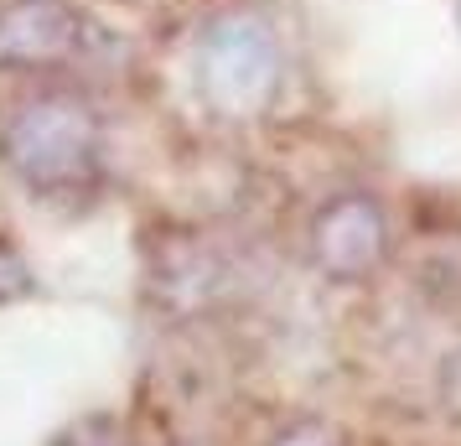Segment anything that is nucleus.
I'll return each instance as SVG.
<instances>
[{"label": "nucleus", "instance_id": "1", "mask_svg": "<svg viewBox=\"0 0 461 446\" xmlns=\"http://www.w3.org/2000/svg\"><path fill=\"white\" fill-rule=\"evenodd\" d=\"M0 161L42 197L78 192L99 177L104 120L78 94H37L0 120Z\"/></svg>", "mask_w": 461, "mask_h": 446}, {"label": "nucleus", "instance_id": "2", "mask_svg": "<svg viewBox=\"0 0 461 446\" xmlns=\"http://www.w3.org/2000/svg\"><path fill=\"white\" fill-rule=\"evenodd\" d=\"M192 84H197V99L223 120L265 114L285 84V52L275 26L254 11H229L208 22L192 52Z\"/></svg>", "mask_w": 461, "mask_h": 446}, {"label": "nucleus", "instance_id": "3", "mask_svg": "<svg viewBox=\"0 0 461 446\" xmlns=\"http://www.w3.org/2000/svg\"><path fill=\"white\" fill-rule=\"evenodd\" d=\"M94 26L73 0H5L0 5V68H68L88 52Z\"/></svg>", "mask_w": 461, "mask_h": 446}, {"label": "nucleus", "instance_id": "4", "mask_svg": "<svg viewBox=\"0 0 461 446\" xmlns=\"http://www.w3.org/2000/svg\"><path fill=\"white\" fill-rule=\"evenodd\" d=\"M312 255L337 280H363L389 255V223L368 192H342L312 223Z\"/></svg>", "mask_w": 461, "mask_h": 446}, {"label": "nucleus", "instance_id": "5", "mask_svg": "<svg viewBox=\"0 0 461 446\" xmlns=\"http://www.w3.org/2000/svg\"><path fill=\"white\" fill-rule=\"evenodd\" d=\"M275 446H337V441H332V431H327V425H291Z\"/></svg>", "mask_w": 461, "mask_h": 446}, {"label": "nucleus", "instance_id": "6", "mask_svg": "<svg viewBox=\"0 0 461 446\" xmlns=\"http://www.w3.org/2000/svg\"><path fill=\"white\" fill-rule=\"evenodd\" d=\"M16 291H26V270H22V259L0 255V301L16 296Z\"/></svg>", "mask_w": 461, "mask_h": 446}, {"label": "nucleus", "instance_id": "7", "mask_svg": "<svg viewBox=\"0 0 461 446\" xmlns=\"http://www.w3.org/2000/svg\"><path fill=\"white\" fill-rule=\"evenodd\" d=\"M125 5H161V0H125Z\"/></svg>", "mask_w": 461, "mask_h": 446}, {"label": "nucleus", "instance_id": "8", "mask_svg": "<svg viewBox=\"0 0 461 446\" xmlns=\"http://www.w3.org/2000/svg\"><path fill=\"white\" fill-rule=\"evenodd\" d=\"M456 22H461V0H456Z\"/></svg>", "mask_w": 461, "mask_h": 446}, {"label": "nucleus", "instance_id": "9", "mask_svg": "<svg viewBox=\"0 0 461 446\" xmlns=\"http://www.w3.org/2000/svg\"><path fill=\"white\" fill-rule=\"evenodd\" d=\"M456 369H461V359H456ZM456 400H461V389H456Z\"/></svg>", "mask_w": 461, "mask_h": 446}]
</instances>
